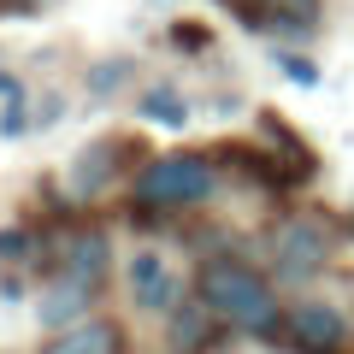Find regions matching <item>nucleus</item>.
<instances>
[{
	"instance_id": "39448f33",
	"label": "nucleus",
	"mask_w": 354,
	"mask_h": 354,
	"mask_svg": "<svg viewBox=\"0 0 354 354\" xmlns=\"http://www.w3.org/2000/svg\"><path fill=\"white\" fill-rule=\"evenodd\" d=\"M283 342L295 354H348L354 325L337 301H301L290 307V325H283Z\"/></svg>"
},
{
	"instance_id": "6ab92c4d",
	"label": "nucleus",
	"mask_w": 354,
	"mask_h": 354,
	"mask_svg": "<svg viewBox=\"0 0 354 354\" xmlns=\"http://www.w3.org/2000/svg\"><path fill=\"white\" fill-rule=\"evenodd\" d=\"M230 6H236V12H242V6H248V0H230Z\"/></svg>"
},
{
	"instance_id": "f8f14e48",
	"label": "nucleus",
	"mask_w": 354,
	"mask_h": 354,
	"mask_svg": "<svg viewBox=\"0 0 354 354\" xmlns=\"http://www.w3.org/2000/svg\"><path fill=\"white\" fill-rule=\"evenodd\" d=\"M142 118H148V124H165V130H183L189 124V101H183L171 83H153L148 95H142Z\"/></svg>"
},
{
	"instance_id": "ddd939ff",
	"label": "nucleus",
	"mask_w": 354,
	"mask_h": 354,
	"mask_svg": "<svg viewBox=\"0 0 354 354\" xmlns=\"http://www.w3.org/2000/svg\"><path fill=\"white\" fill-rule=\"evenodd\" d=\"M130 77H136V59H130V53H118V59H95L88 65V95H118V88L130 83Z\"/></svg>"
},
{
	"instance_id": "20e7f679",
	"label": "nucleus",
	"mask_w": 354,
	"mask_h": 354,
	"mask_svg": "<svg viewBox=\"0 0 354 354\" xmlns=\"http://www.w3.org/2000/svg\"><path fill=\"white\" fill-rule=\"evenodd\" d=\"M130 160H136V142L130 136H95L77 148L71 171H65V207H95L113 195V183H124Z\"/></svg>"
},
{
	"instance_id": "f03ea898",
	"label": "nucleus",
	"mask_w": 354,
	"mask_h": 354,
	"mask_svg": "<svg viewBox=\"0 0 354 354\" xmlns=\"http://www.w3.org/2000/svg\"><path fill=\"white\" fill-rule=\"evenodd\" d=\"M218 189H225V171H218L213 153L171 148V153L142 160V171L130 177V213H136L142 225H148V218H171V213H195V207H207Z\"/></svg>"
},
{
	"instance_id": "9d476101",
	"label": "nucleus",
	"mask_w": 354,
	"mask_h": 354,
	"mask_svg": "<svg viewBox=\"0 0 354 354\" xmlns=\"http://www.w3.org/2000/svg\"><path fill=\"white\" fill-rule=\"evenodd\" d=\"M319 6L325 0H248V24L254 30H272V36H307L319 24Z\"/></svg>"
},
{
	"instance_id": "f3484780",
	"label": "nucleus",
	"mask_w": 354,
	"mask_h": 354,
	"mask_svg": "<svg viewBox=\"0 0 354 354\" xmlns=\"http://www.w3.org/2000/svg\"><path fill=\"white\" fill-rule=\"evenodd\" d=\"M30 130V113H24V95H12V101H6V113H0V136L6 142H18Z\"/></svg>"
},
{
	"instance_id": "4468645a",
	"label": "nucleus",
	"mask_w": 354,
	"mask_h": 354,
	"mask_svg": "<svg viewBox=\"0 0 354 354\" xmlns=\"http://www.w3.org/2000/svg\"><path fill=\"white\" fill-rule=\"evenodd\" d=\"M165 41H171L177 53H207V48H213V30H207L201 18H177V24L165 30Z\"/></svg>"
},
{
	"instance_id": "1a4fd4ad",
	"label": "nucleus",
	"mask_w": 354,
	"mask_h": 354,
	"mask_svg": "<svg viewBox=\"0 0 354 354\" xmlns=\"http://www.w3.org/2000/svg\"><path fill=\"white\" fill-rule=\"evenodd\" d=\"M95 301H101L95 290H83L77 278H59V272H53V278L41 283V295H36V319H41V330H48V337H59V330L95 319Z\"/></svg>"
},
{
	"instance_id": "a211bd4d",
	"label": "nucleus",
	"mask_w": 354,
	"mask_h": 354,
	"mask_svg": "<svg viewBox=\"0 0 354 354\" xmlns=\"http://www.w3.org/2000/svg\"><path fill=\"white\" fill-rule=\"evenodd\" d=\"M41 6H53V0H12V12H41Z\"/></svg>"
},
{
	"instance_id": "0eeeda50",
	"label": "nucleus",
	"mask_w": 354,
	"mask_h": 354,
	"mask_svg": "<svg viewBox=\"0 0 354 354\" xmlns=\"http://www.w3.org/2000/svg\"><path fill=\"white\" fill-rule=\"evenodd\" d=\"M225 330H230V325H225L207 301L183 295V301L165 313V348H171V354H213L218 342H225Z\"/></svg>"
},
{
	"instance_id": "2eb2a0df",
	"label": "nucleus",
	"mask_w": 354,
	"mask_h": 354,
	"mask_svg": "<svg viewBox=\"0 0 354 354\" xmlns=\"http://www.w3.org/2000/svg\"><path fill=\"white\" fill-rule=\"evenodd\" d=\"M278 65H283V77L301 83V88H319V83H325V71H319L313 59H301V53H290V48H278Z\"/></svg>"
},
{
	"instance_id": "f257e3e1",
	"label": "nucleus",
	"mask_w": 354,
	"mask_h": 354,
	"mask_svg": "<svg viewBox=\"0 0 354 354\" xmlns=\"http://www.w3.org/2000/svg\"><path fill=\"white\" fill-rule=\"evenodd\" d=\"M195 301H207L230 330H242L254 342H283V325H290L272 278L242 260L236 242H218V248L201 254V266H195Z\"/></svg>"
},
{
	"instance_id": "6e6552de",
	"label": "nucleus",
	"mask_w": 354,
	"mask_h": 354,
	"mask_svg": "<svg viewBox=\"0 0 354 354\" xmlns=\"http://www.w3.org/2000/svg\"><path fill=\"white\" fill-rule=\"evenodd\" d=\"M59 278H77L83 290L106 295V278H113V236L106 230H71L59 242Z\"/></svg>"
},
{
	"instance_id": "9b49d317",
	"label": "nucleus",
	"mask_w": 354,
	"mask_h": 354,
	"mask_svg": "<svg viewBox=\"0 0 354 354\" xmlns=\"http://www.w3.org/2000/svg\"><path fill=\"white\" fill-rule=\"evenodd\" d=\"M41 354H124V330H118L113 319H83V325L48 337Z\"/></svg>"
},
{
	"instance_id": "423d86ee",
	"label": "nucleus",
	"mask_w": 354,
	"mask_h": 354,
	"mask_svg": "<svg viewBox=\"0 0 354 354\" xmlns=\"http://www.w3.org/2000/svg\"><path fill=\"white\" fill-rule=\"evenodd\" d=\"M124 283H130V301H136L142 319H165L177 301H183V278H177V266L165 260L160 248H136L130 254Z\"/></svg>"
},
{
	"instance_id": "7ed1b4c3",
	"label": "nucleus",
	"mask_w": 354,
	"mask_h": 354,
	"mask_svg": "<svg viewBox=\"0 0 354 354\" xmlns=\"http://www.w3.org/2000/svg\"><path fill=\"white\" fill-rule=\"evenodd\" d=\"M337 260V218L330 213H290L272 230V283H313Z\"/></svg>"
},
{
	"instance_id": "dca6fc26",
	"label": "nucleus",
	"mask_w": 354,
	"mask_h": 354,
	"mask_svg": "<svg viewBox=\"0 0 354 354\" xmlns=\"http://www.w3.org/2000/svg\"><path fill=\"white\" fill-rule=\"evenodd\" d=\"M30 248H36V230H24V225H6V230H0V260H24Z\"/></svg>"
}]
</instances>
